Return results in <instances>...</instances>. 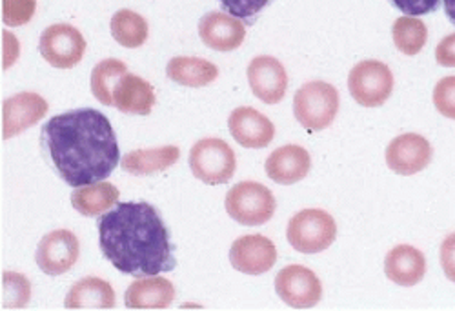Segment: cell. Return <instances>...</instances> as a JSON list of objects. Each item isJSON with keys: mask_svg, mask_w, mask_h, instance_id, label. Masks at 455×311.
<instances>
[{"mask_svg": "<svg viewBox=\"0 0 455 311\" xmlns=\"http://www.w3.org/2000/svg\"><path fill=\"white\" fill-rule=\"evenodd\" d=\"M43 146L55 171L71 187L106 180L121 164V148L106 115L71 109L43 126Z\"/></svg>", "mask_w": 455, "mask_h": 311, "instance_id": "cell-1", "label": "cell"}, {"mask_svg": "<svg viewBox=\"0 0 455 311\" xmlns=\"http://www.w3.org/2000/svg\"><path fill=\"white\" fill-rule=\"evenodd\" d=\"M97 227L102 255L121 274L139 279L175 269L170 231L149 203H121L99 219Z\"/></svg>", "mask_w": 455, "mask_h": 311, "instance_id": "cell-2", "label": "cell"}, {"mask_svg": "<svg viewBox=\"0 0 455 311\" xmlns=\"http://www.w3.org/2000/svg\"><path fill=\"white\" fill-rule=\"evenodd\" d=\"M339 92L324 81L302 84L293 97V115L297 123L308 132H323L335 121L339 113Z\"/></svg>", "mask_w": 455, "mask_h": 311, "instance_id": "cell-3", "label": "cell"}, {"mask_svg": "<svg viewBox=\"0 0 455 311\" xmlns=\"http://www.w3.org/2000/svg\"><path fill=\"white\" fill-rule=\"evenodd\" d=\"M286 237L290 246L299 253L315 255L335 243L337 222L324 210L307 208L290 219Z\"/></svg>", "mask_w": 455, "mask_h": 311, "instance_id": "cell-4", "label": "cell"}, {"mask_svg": "<svg viewBox=\"0 0 455 311\" xmlns=\"http://www.w3.org/2000/svg\"><path fill=\"white\" fill-rule=\"evenodd\" d=\"M226 211L243 226H262L275 215L272 189L260 182L244 180L235 184L226 195Z\"/></svg>", "mask_w": 455, "mask_h": 311, "instance_id": "cell-5", "label": "cell"}, {"mask_svg": "<svg viewBox=\"0 0 455 311\" xmlns=\"http://www.w3.org/2000/svg\"><path fill=\"white\" fill-rule=\"evenodd\" d=\"M189 170L204 184H226L237 170V157L226 140L215 137L201 139L189 149Z\"/></svg>", "mask_w": 455, "mask_h": 311, "instance_id": "cell-6", "label": "cell"}, {"mask_svg": "<svg viewBox=\"0 0 455 311\" xmlns=\"http://www.w3.org/2000/svg\"><path fill=\"white\" fill-rule=\"evenodd\" d=\"M394 73L381 60H361L348 75V90L364 108L383 106L394 92Z\"/></svg>", "mask_w": 455, "mask_h": 311, "instance_id": "cell-7", "label": "cell"}, {"mask_svg": "<svg viewBox=\"0 0 455 311\" xmlns=\"http://www.w3.org/2000/svg\"><path fill=\"white\" fill-rule=\"evenodd\" d=\"M39 50L50 66L69 69L83 60L86 41L77 28L69 24H53L43 31Z\"/></svg>", "mask_w": 455, "mask_h": 311, "instance_id": "cell-8", "label": "cell"}, {"mask_svg": "<svg viewBox=\"0 0 455 311\" xmlns=\"http://www.w3.org/2000/svg\"><path fill=\"white\" fill-rule=\"evenodd\" d=\"M275 291L284 304L295 309L315 307L323 299L321 279L307 266L291 264L275 277Z\"/></svg>", "mask_w": 455, "mask_h": 311, "instance_id": "cell-9", "label": "cell"}, {"mask_svg": "<svg viewBox=\"0 0 455 311\" xmlns=\"http://www.w3.org/2000/svg\"><path fill=\"white\" fill-rule=\"evenodd\" d=\"M81 244L77 235L69 229H55L43 237L36 248L35 260L50 277H59L77 264Z\"/></svg>", "mask_w": 455, "mask_h": 311, "instance_id": "cell-10", "label": "cell"}, {"mask_svg": "<svg viewBox=\"0 0 455 311\" xmlns=\"http://www.w3.org/2000/svg\"><path fill=\"white\" fill-rule=\"evenodd\" d=\"M434 149L427 137L419 133H403L387 148L388 168L403 177H410L427 170L432 163Z\"/></svg>", "mask_w": 455, "mask_h": 311, "instance_id": "cell-11", "label": "cell"}, {"mask_svg": "<svg viewBox=\"0 0 455 311\" xmlns=\"http://www.w3.org/2000/svg\"><path fill=\"white\" fill-rule=\"evenodd\" d=\"M253 95L264 104H279L286 97L288 73L281 60L270 55L255 57L246 69Z\"/></svg>", "mask_w": 455, "mask_h": 311, "instance_id": "cell-12", "label": "cell"}, {"mask_svg": "<svg viewBox=\"0 0 455 311\" xmlns=\"http://www.w3.org/2000/svg\"><path fill=\"white\" fill-rule=\"evenodd\" d=\"M48 109V100L33 92H22L6 99L3 104V139H13L41 123Z\"/></svg>", "mask_w": 455, "mask_h": 311, "instance_id": "cell-13", "label": "cell"}, {"mask_svg": "<svg viewBox=\"0 0 455 311\" xmlns=\"http://www.w3.org/2000/svg\"><path fill=\"white\" fill-rule=\"evenodd\" d=\"M232 266L246 275H262L277 262V248L268 239L257 235H243L230 248Z\"/></svg>", "mask_w": 455, "mask_h": 311, "instance_id": "cell-14", "label": "cell"}, {"mask_svg": "<svg viewBox=\"0 0 455 311\" xmlns=\"http://www.w3.org/2000/svg\"><path fill=\"white\" fill-rule=\"evenodd\" d=\"M228 130L232 137L248 149L267 148L275 137V126L267 115H262L255 108L241 106L230 113Z\"/></svg>", "mask_w": 455, "mask_h": 311, "instance_id": "cell-15", "label": "cell"}, {"mask_svg": "<svg viewBox=\"0 0 455 311\" xmlns=\"http://www.w3.org/2000/svg\"><path fill=\"white\" fill-rule=\"evenodd\" d=\"M199 36L208 48L215 52H234L244 43L246 28L237 17L212 12L199 20Z\"/></svg>", "mask_w": 455, "mask_h": 311, "instance_id": "cell-16", "label": "cell"}, {"mask_svg": "<svg viewBox=\"0 0 455 311\" xmlns=\"http://www.w3.org/2000/svg\"><path fill=\"white\" fill-rule=\"evenodd\" d=\"M264 170L274 182L291 186L308 177L312 170V157L307 148L286 144L270 155L264 163Z\"/></svg>", "mask_w": 455, "mask_h": 311, "instance_id": "cell-17", "label": "cell"}, {"mask_svg": "<svg viewBox=\"0 0 455 311\" xmlns=\"http://www.w3.org/2000/svg\"><path fill=\"white\" fill-rule=\"evenodd\" d=\"M385 274L392 283L404 288L419 284L427 275V257L415 246L399 244L385 259Z\"/></svg>", "mask_w": 455, "mask_h": 311, "instance_id": "cell-18", "label": "cell"}, {"mask_svg": "<svg viewBox=\"0 0 455 311\" xmlns=\"http://www.w3.org/2000/svg\"><path fill=\"white\" fill-rule=\"evenodd\" d=\"M175 299V286L159 275L139 277L124 295L130 309H166Z\"/></svg>", "mask_w": 455, "mask_h": 311, "instance_id": "cell-19", "label": "cell"}, {"mask_svg": "<svg viewBox=\"0 0 455 311\" xmlns=\"http://www.w3.org/2000/svg\"><path fill=\"white\" fill-rule=\"evenodd\" d=\"M156 104V92L139 75L126 73L113 90V106L128 115H149Z\"/></svg>", "mask_w": 455, "mask_h": 311, "instance_id": "cell-20", "label": "cell"}, {"mask_svg": "<svg viewBox=\"0 0 455 311\" xmlns=\"http://www.w3.org/2000/svg\"><path fill=\"white\" fill-rule=\"evenodd\" d=\"M180 159V149L177 146H164L154 149H135L126 153L121 168L135 177H148L154 173H161L172 168Z\"/></svg>", "mask_w": 455, "mask_h": 311, "instance_id": "cell-21", "label": "cell"}, {"mask_svg": "<svg viewBox=\"0 0 455 311\" xmlns=\"http://www.w3.org/2000/svg\"><path fill=\"white\" fill-rule=\"evenodd\" d=\"M64 306L68 309H111L116 306V291L99 277H86L71 286Z\"/></svg>", "mask_w": 455, "mask_h": 311, "instance_id": "cell-22", "label": "cell"}, {"mask_svg": "<svg viewBox=\"0 0 455 311\" xmlns=\"http://www.w3.org/2000/svg\"><path fill=\"white\" fill-rule=\"evenodd\" d=\"M168 79L186 88H204L219 76V68L197 57H173L166 68Z\"/></svg>", "mask_w": 455, "mask_h": 311, "instance_id": "cell-23", "label": "cell"}, {"mask_svg": "<svg viewBox=\"0 0 455 311\" xmlns=\"http://www.w3.org/2000/svg\"><path fill=\"white\" fill-rule=\"evenodd\" d=\"M119 201V189L106 182H95L83 187H75L71 193V204L84 217H99L111 210Z\"/></svg>", "mask_w": 455, "mask_h": 311, "instance_id": "cell-24", "label": "cell"}, {"mask_svg": "<svg viewBox=\"0 0 455 311\" xmlns=\"http://www.w3.org/2000/svg\"><path fill=\"white\" fill-rule=\"evenodd\" d=\"M111 35L124 48H140L148 41V22L132 10H121L111 17Z\"/></svg>", "mask_w": 455, "mask_h": 311, "instance_id": "cell-25", "label": "cell"}, {"mask_svg": "<svg viewBox=\"0 0 455 311\" xmlns=\"http://www.w3.org/2000/svg\"><path fill=\"white\" fill-rule=\"evenodd\" d=\"M126 73H128V68L123 60H117V59L100 60L93 68L92 79H90L93 97L104 106H113V90H116L117 83Z\"/></svg>", "mask_w": 455, "mask_h": 311, "instance_id": "cell-26", "label": "cell"}, {"mask_svg": "<svg viewBox=\"0 0 455 311\" xmlns=\"http://www.w3.org/2000/svg\"><path fill=\"white\" fill-rule=\"evenodd\" d=\"M392 36H394V44L395 48L408 55L413 57L417 53H421L423 48L427 46L428 41V29L427 24L417 19V17H399L394 26H392Z\"/></svg>", "mask_w": 455, "mask_h": 311, "instance_id": "cell-27", "label": "cell"}, {"mask_svg": "<svg viewBox=\"0 0 455 311\" xmlns=\"http://www.w3.org/2000/svg\"><path fill=\"white\" fill-rule=\"evenodd\" d=\"M31 299V283L26 275L6 271L3 275V307L22 309Z\"/></svg>", "mask_w": 455, "mask_h": 311, "instance_id": "cell-28", "label": "cell"}, {"mask_svg": "<svg viewBox=\"0 0 455 311\" xmlns=\"http://www.w3.org/2000/svg\"><path fill=\"white\" fill-rule=\"evenodd\" d=\"M219 3L228 15L237 17L244 24L251 26L274 0H219Z\"/></svg>", "mask_w": 455, "mask_h": 311, "instance_id": "cell-29", "label": "cell"}, {"mask_svg": "<svg viewBox=\"0 0 455 311\" xmlns=\"http://www.w3.org/2000/svg\"><path fill=\"white\" fill-rule=\"evenodd\" d=\"M36 12V0H3V20L10 28L28 24Z\"/></svg>", "mask_w": 455, "mask_h": 311, "instance_id": "cell-30", "label": "cell"}, {"mask_svg": "<svg viewBox=\"0 0 455 311\" xmlns=\"http://www.w3.org/2000/svg\"><path fill=\"white\" fill-rule=\"evenodd\" d=\"M434 106L446 119L455 121V75L444 76L435 84Z\"/></svg>", "mask_w": 455, "mask_h": 311, "instance_id": "cell-31", "label": "cell"}, {"mask_svg": "<svg viewBox=\"0 0 455 311\" xmlns=\"http://www.w3.org/2000/svg\"><path fill=\"white\" fill-rule=\"evenodd\" d=\"M392 6L397 8L403 15L421 17L439 10L441 0H390Z\"/></svg>", "mask_w": 455, "mask_h": 311, "instance_id": "cell-32", "label": "cell"}, {"mask_svg": "<svg viewBox=\"0 0 455 311\" xmlns=\"http://www.w3.org/2000/svg\"><path fill=\"white\" fill-rule=\"evenodd\" d=\"M439 259H441V266L446 279L455 283V233H450V235L443 241Z\"/></svg>", "mask_w": 455, "mask_h": 311, "instance_id": "cell-33", "label": "cell"}, {"mask_svg": "<svg viewBox=\"0 0 455 311\" xmlns=\"http://www.w3.org/2000/svg\"><path fill=\"white\" fill-rule=\"evenodd\" d=\"M435 60L443 68H455V33L444 36L437 44Z\"/></svg>", "mask_w": 455, "mask_h": 311, "instance_id": "cell-34", "label": "cell"}, {"mask_svg": "<svg viewBox=\"0 0 455 311\" xmlns=\"http://www.w3.org/2000/svg\"><path fill=\"white\" fill-rule=\"evenodd\" d=\"M3 41H4V62H3V68L4 69H8L13 62H15V59H17V55H19V43L15 41V36L12 35V33H8V31H4V35H3Z\"/></svg>", "mask_w": 455, "mask_h": 311, "instance_id": "cell-35", "label": "cell"}, {"mask_svg": "<svg viewBox=\"0 0 455 311\" xmlns=\"http://www.w3.org/2000/svg\"><path fill=\"white\" fill-rule=\"evenodd\" d=\"M443 8L448 20L455 26V0H443Z\"/></svg>", "mask_w": 455, "mask_h": 311, "instance_id": "cell-36", "label": "cell"}]
</instances>
